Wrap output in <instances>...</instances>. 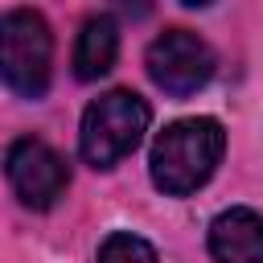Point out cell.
Wrapping results in <instances>:
<instances>
[{
  "instance_id": "cell-1",
  "label": "cell",
  "mask_w": 263,
  "mask_h": 263,
  "mask_svg": "<svg viewBox=\"0 0 263 263\" xmlns=\"http://www.w3.org/2000/svg\"><path fill=\"white\" fill-rule=\"evenodd\" d=\"M222 152H226V132L214 115L177 119L152 140V156H148L152 185L168 197H189L214 177Z\"/></svg>"
},
{
  "instance_id": "cell-3",
  "label": "cell",
  "mask_w": 263,
  "mask_h": 263,
  "mask_svg": "<svg viewBox=\"0 0 263 263\" xmlns=\"http://www.w3.org/2000/svg\"><path fill=\"white\" fill-rule=\"evenodd\" d=\"M0 70L8 90L41 99L53 74V33L37 8H12L0 21Z\"/></svg>"
},
{
  "instance_id": "cell-9",
  "label": "cell",
  "mask_w": 263,
  "mask_h": 263,
  "mask_svg": "<svg viewBox=\"0 0 263 263\" xmlns=\"http://www.w3.org/2000/svg\"><path fill=\"white\" fill-rule=\"evenodd\" d=\"M181 4H189V8H201V4H210V0H181Z\"/></svg>"
},
{
  "instance_id": "cell-6",
  "label": "cell",
  "mask_w": 263,
  "mask_h": 263,
  "mask_svg": "<svg viewBox=\"0 0 263 263\" xmlns=\"http://www.w3.org/2000/svg\"><path fill=\"white\" fill-rule=\"evenodd\" d=\"M214 263H263V214L251 205H230L210 222Z\"/></svg>"
},
{
  "instance_id": "cell-2",
  "label": "cell",
  "mask_w": 263,
  "mask_h": 263,
  "mask_svg": "<svg viewBox=\"0 0 263 263\" xmlns=\"http://www.w3.org/2000/svg\"><path fill=\"white\" fill-rule=\"evenodd\" d=\"M148 103L136 90H107L82 111L78 127V152L90 168H111L119 164L148 132Z\"/></svg>"
},
{
  "instance_id": "cell-7",
  "label": "cell",
  "mask_w": 263,
  "mask_h": 263,
  "mask_svg": "<svg viewBox=\"0 0 263 263\" xmlns=\"http://www.w3.org/2000/svg\"><path fill=\"white\" fill-rule=\"evenodd\" d=\"M115 53H119V29L111 16H90L82 21L78 37H74V78L82 82H95L103 78L111 66H115Z\"/></svg>"
},
{
  "instance_id": "cell-4",
  "label": "cell",
  "mask_w": 263,
  "mask_h": 263,
  "mask_svg": "<svg viewBox=\"0 0 263 263\" xmlns=\"http://www.w3.org/2000/svg\"><path fill=\"white\" fill-rule=\"evenodd\" d=\"M144 66H148V78L164 95L185 99V95L201 90L214 78V49L197 33H189V29H164L148 45Z\"/></svg>"
},
{
  "instance_id": "cell-8",
  "label": "cell",
  "mask_w": 263,
  "mask_h": 263,
  "mask_svg": "<svg viewBox=\"0 0 263 263\" xmlns=\"http://www.w3.org/2000/svg\"><path fill=\"white\" fill-rule=\"evenodd\" d=\"M99 263H160V259H156V251H152L148 238H140L132 230H115V234L103 238Z\"/></svg>"
},
{
  "instance_id": "cell-5",
  "label": "cell",
  "mask_w": 263,
  "mask_h": 263,
  "mask_svg": "<svg viewBox=\"0 0 263 263\" xmlns=\"http://www.w3.org/2000/svg\"><path fill=\"white\" fill-rule=\"evenodd\" d=\"M4 173H8V185L12 193L21 197V205L29 210H49L66 185H70V164L62 152H53L45 140L37 136H21L8 144L4 152Z\"/></svg>"
}]
</instances>
